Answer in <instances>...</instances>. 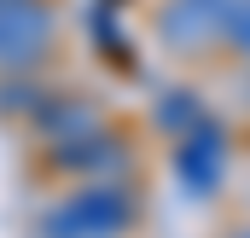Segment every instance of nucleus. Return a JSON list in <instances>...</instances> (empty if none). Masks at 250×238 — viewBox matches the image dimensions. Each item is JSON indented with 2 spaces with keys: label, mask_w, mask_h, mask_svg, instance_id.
I'll use <instances>...</instances> for the list:
<instances>
[{
  "label": "nucleus",
  "mask_w": 250,
  "mask_h": 238,
  "mask_svg": "<svg viewBox=\"0 0 250 238\" xmlns=\"http://www.w3.org/2000/svg\"><path fill=\"white\" fill-rule=\"evenodd\" d=\"M47 105V87L35 70H0V117H35Z\"/></svg>",
  "instance_id": "obj_7"
},
{
  "label": "nucleus",
  "mask_w": 250,
  "mask_h": 238,
  "mask_svg": "<svg viewBox=\"0 0 250 238\" xmlns=\"http://www.w3.org/2000/svg\"><path fill=\"white\" fill-rule=\"evenodd\" d=\"M221 175H227V134L204 117L198 128H187L175 139V180L187 186L192 198H209L221 186Z\"/></svg>",
  "instance_id": "obj_4"
},
{
  "label": "nucleus",
  "mask_w": 250,
  "mask_h": 238,
  "mask_svg": "<svg viewBox=\"0 0 250 238\" xmlns=\"http://www.w3.org/2000/svg\"><path fill=\"white\" fill-rule=\"evenodd\" d=\"M53 6L47 0H0V70H35L53 47Z\"/></svg>",
  "instance_id": "obj_2"
},
{
  "label": "nucleus",
  "mask_w": 250,
  "mask_h": 238,
  "mask_svg": "<svg viewBox=\"0 0 250 238\" xmlns=\"http://www.w3.org/2000/svg\"><path fill=\"white\" fill-rule=\"evenodd\" d=\"M128 163H134V151H128L117 134H105V128L47 145V169H59V175H82V180H123Z\"/></svg>",
  "instance_id": "obj_3"
},
{
  "label": "nucleus",
  "mask_w": 250,
  "mask_h": 238,
  "mask_svg": "<svg viewBox=\"0 0 250 238\" xmlns=\"http://www.w3.org/2000/svg\"><path fill=\"white\" fill-rule=\"evenodd\" d=\"M233 6H239V0H169V12L157 18V35H163L169 47H181V53L209 47V41L227 35Z\"/></svg>",
  "instance_id": "obj_5"
},
{
  "label": "nucleus",
  "mask_w": 250,
  "mask_h": 238,
  "mask_svg": "<svg viewBox=\"0 0 250 238\" xmlns=\"http://www.w3.org/2000/svg\"><path fill=\"white\" fill-rule=\"evenodd\" d=\"M233 238H250V233H233Z\"/></svg>",
  "instance_id": "obj_11"
},
{
  "label": "nucleus",
  "mask_w": 250,
  "mask_h": 238,
  "mask_svg": "<svg viewBox=\"0 0 250 238\" xmlns=\"http://www.w3.org/2000/svg\"><path fill=\"white\" fill-rule=\"evenodd\" d=\"M29 128L47 139V145H59V139H76V134H93L99 128V111L87 105V99H70V93H47V105L29 117Z\"/></svg>",
  "instance_id": "obj_6"
},
{
  "label": "nucleus",
  "mask_w": 250,
  "mask_h": 238,
  "mask_svg": "<svg viewBox=\"0 0 250 238\" xmlns=\"http://www.w3.org/2000/svg\"><path fill=\"white\" fill-rule=\"evenodd\" d=\"M99 6H117V0H99Z\"/></svg>",
  "instance_id": "obj_10"
},
{
  "label": "nucleus",
  "mask_w": 250,
  "mask_h": 238,
  "mask_svg": "<svg viewBox=\"0 0 250 238\" xmlns=\"http://www.w3.org/2000/svg\"><path fill=\"white\" fill-rule=\"evenodd\" d=\"M151 122H157L163 134H175V139H181L187 128H198V122H204V111H198V99H192L187 87H163V93H157V111H151Z\"/></svg>",
  "instance_id": "obj_8"
},
{
  "label": "nucleus",
  "mask_w": 250,
  "mask_h": 238,
  "mask_svg": "<svg viewBox=\"0 0 250 238\" xmlns=\"http://www.w3.org/2000/svg\"><path fill=\"white\" fill-rule=\"evenodd\" d=\"M221 41H233V47H239V59L250 64V0L233 6V18H227V35H221Z\"/></svg>",
  "instance_id": "obj_9"
},
{
  "label": "nucleus",
  "mask_w": 250,
  "mask_h": 238,
  "mask_svg": "<svg viewBox=\"0 0 250 238\" xmlns=\"http://www.w3.org/2000/svg\"><path fill=\"white\" fill-rule=\"evenodd\" d=\"M134 221L140 198L123 180H82V192H70L35 221V238H123Z\"/></svg>",
  "instance_id": "obj_1"
}]
</instances>
